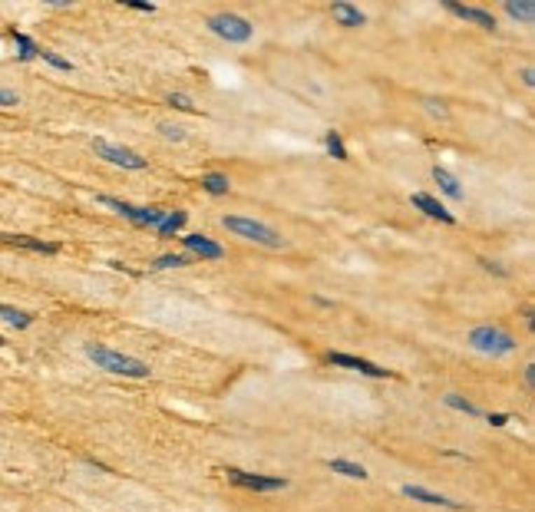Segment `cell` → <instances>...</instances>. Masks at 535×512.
I'll list each match as a JSON object with an SVG mask.
<instances>
[{
    "instance_id": "4",
    "label": "cell",
    "mask_w": 535,
    "mask_h": 512,
    "mask_svg": "<svg viewBox=\"0 0 535 512\" xmlns=\"http://www.w3.org/2000/svg\"><path fill=\"white\" fill-rule=\"evenodd\" d=\"M466 344L479 354H489V357H506L512 350L519 347V340L512 338L509 331H502V327H492V324H482V327H473L469 334H466Z\"/></svg>"
},
{
    "instance_id": "11",
    "label": "cell",
    "mask_w": 535,
    "mask_h": 512,
    "mask_svg": "<svg viewBox=\"0 0 535 512\" xmlns=\"http://www.w3.org/2000/svg\"><path fill=\"white\" fill-rule=\"evenodd\" d=\"M407 499L413 502H423V506H440V509H463V502H456L450 499V496H440V492H433V489H423V486H413V483H407V486L400 489Z\"/></svg>"
},
{
    "instance_id": "18",
    "label": "cell",
    "mask_w": 535,
    "mask_h": 512,
    "mask_svg": "<svg viewBox=\"0 0 535 512\" xmlns=\"http://www.w3.org/2000/svg\"><path fill=\"white\" fill-rule=\"evenodd\" d=\"M188 221V212L182 209H172V212H165V219L155 225V232L159 235H175V232H182V225Z\"/></svg>"
},
{
    "instance_id": "28",
    "label": "cell",
    "mask_w": 535,
    "mask_h": 512,
    "mask_svg": "<svg viewBox=\"0 0 535 512\" xmlns=\"http://www.w3.org/2000/svg\"><path fill=\"white\" fill-rule=\"evenodd\" d=\"M126 7L139 13H155V4H146V0H126Z\"/></svg>"
},
{
    "instance_id": "2",
    "label": "cell",
    "mask_w": 535,
    "mask_h": 512,
    "mask_svg": "<svg viewBox=\"0 0 535 512\" xmlns=\"http://www.w3.org/2000/svg\"><path fill=\"white\" fill-rule=\"evenodd\" d=\"M221 228L232 232L235 238H242V242L258 244V248H271V251L288 248V238L278 228H271V225H265V221H258V219H248V215H225L221 219Z\"/></svg>"
},
{
    "instance_id": "21",
    "label": "cell",
    "mask_w": 535,
    "mask_h": 512,
    "mask_svg": "<svg viewBox=\"0 0 535 512\" xmlns=\"http://www.w3.org/2000/svg\"><path fill=\"white\" fill-rule=\"evenodd\" d=\"M11 36H13V43H17V57H20V60H34L36 53H40V47H36V43H34V40H30L27 34L13 30Z\"/></svg>"
},
{
    "instance_id": "34",
    "label": "cell",
    "mask_w": 535,
    "mask_h": 512,
    "mask_svg": "<svg viewBox=\"0 0 535 512\" xmlns=\"http://www.w3.org/2000/svg\"><path fill=\"white\" fill-rule=\"evenodd\" d=\"M4 344H7V340H4V338H0V347H4Z\"/></svg>"
},
{
    "instance_id": "7",
    "label": "cell",
    "mask_w": 535,
    "mask_h": 512,
    "mask_svg": "<svg viewBox=\"0 0 535 512\" xmlns=\"http://www.w3.org/2000/svg\"><path fill=\"white\" fill-rule=\"evenodd\" d=\"M327 364H334V367H347V371H357L363 377H377V380H384V377H394V373L380 367V364L373 361H363V357H354V354H344V350H327L324 354Z\"/></svg>"
},
{
    "instance_id": "27",
    "label": "cell",
    "mask_w": 535,
    "mask_h": 512,
    "mask_svg": "<svg viewBox=\"0 0 535 512\" xmlns=\"http://www.w3.org/2000/svg\"><path fill=\"white\" fill-rule=\"evenodd\" d=\"M423 106H426V113H430V116L446 119V106H443L440 99H423Z\"/></svg>"
},
{
    "instance_id": "25",
    "label": "cell",
    "mask_w": 535,
    "mask_h": 512,
    "mask_svg": "<svg viewBox=\"0 0 535 512\" xmlns=\"http://www.w3.org/2000/svg\"><path fill=\"white\" fill-rule=\"evenodd\" d=\"M159 136L162 139H169V142H186V129L182 126H175V123H159Z\"/></svg>"
},
{
    "instance_id": "24",
    "label": "cell",
    "mask_w": 535,
    "mask_h": 512,
    "mask_svg": "<svg viewBox=\"0 0 535 512\" xmlns=\"http://www.w3.org/2000/svg\"><path fill=\"white\" fill-rule=\"evenodd\" d=\"M36 57L43 60V63H50L53 70H63V73H70V70H73L70 60H63L60 53H53V50H43V47H40V53H36Z\"/></svg>"
},
{
    "instance_id": "22",
    "label": "cell",
    "mask_w": 535,
    "mask_h": 512,
    "mask_svg": "<svg viewBox=\"0 0 535 512\" xmlns=\"http://www.w3.org/2000/svg\"><path fill=\"white\" fill-rule=\"evenodd\" d=\"M443 403H446V407H453V410H459V413H466V417H479L476 403H469V400H466V396H459V394H446V396H443Z\"/></svg>"
},
{
    "instance_id": "23",
    "label": "cell",
    "mask_w": 535,
    "mask_h": 512,
    "mask_svg": "<svg viewBox=\"0 0 535 512\" xmlns=\"http://www.w3.org/2000/svg\"><path fill=\"white\" fill-rule=\"evenodd\" d=\"M186 265H192V258H188V255H159L155 261H152V268H159V271H165V268H186Z\"/></svg>"
},
{
    "instance_id": "9",
    "label": "cell",
    "mask_w": 535,
    "mask_h": 512,
    "mask_svg": "<svg viewBox=\"0 0 535 512\" xmlns=\"http://www.w3.org/2000/svg\"><path fill=\"white\" fill-rule=\"evenodd\" d=\"M410 205H413V209H417V212H423L426 219L443 221V225H453V221H456V215H453V212L446 209V205H443L440 198L426 195V192H413V195H410Z\"/></svg>"
},
{
    "instance_id": "1",
    "label": "cell",
    "mask_w": 535,
    "mask_h": 512,
    "mask_svg": "<svg viewBox=\"0 0 535 512\" xmlns=\"http://www.w3.org/2000/svg\"><path fill=\"white\" fill-rule=\"evenodd\" d=\"M86 357L106 373H116V377H129V380H146L149 377V364L132 357V354H123V350H113L106 344H86Z\"/></svg>"
},
{
    "instance_id": "33",
    "label": "cell",
    "mask_w": 535,
    "mask_h": 512,
    "mask_svg": "<svg viewBox=\"0 0 535 512\" xmlns=\"http://www.w3.org/2000/svg\"><path fill=\"white\" fill-rule=\"evenodd\" d=\"M525 387H535V364L525 367Z\"/></svg>"
},
{
    "instance_id": "15",
    "label": "cell",
    "mask_w": 535,
    "mask_h": 512,
    "mask_svg": "<svg viewBox=\"0 0 535 512\" xmlns=\"http://www.w3.org/2000/svg\"><path fill=\"white\" fill-rule=\"evenodd\" d=\"M502 11H506V17H512L515 24H535V4L532 0H506L502 4Z\"/></svg>"
},
{
    "instance_id": "19",
    "label": "cell",
    "mask_w": 535,
    "mask_h": 512,
    "mask_svg": "<svg viewBox=\"0 0 535 512\" xmlns=\"http://www.w3.org/2000/svg\"><path fill=\"white\" fill-rule=\"evenodd\" d=\"M0 317L11 327H17V331H27V327L34 324V314H27L20 307H11V304H0Z\"/></svg>"
},
{
    "instance_id": "16",
    "label": "cell",
    "mask_w": 535,
    "mask_h": 512,
    "mask_svg": "<svg viewBox=\"0 0 535 512\" xmlns=\"http://www.w3.org/2000/svg\"><path fill=\"white\" fill-rule=\"evenodd\" d=\"M202 188H205V192H209V195H228V192H232V179H228V175L225 172H205L202 175Z\"/></svg>"
},
{
    "instance_id": "10",
    "label": "cell",
    "mask_w": 535,
    "mask_h": 512,
    "mask_svg": "<svg viewBox=\"0 0 535 512\" xmlns=\"http://www.w3.org/2000/svg\"><path fill=\"white\" fill-rule=\"evenodd\" d=\"M443 7L453 13V17L466 20V24H476L479 30H496V17L489 11H482V7H466V4H456V0H446Z\"/></svg>"
},
{
    "instance_id": "12",
    "label": "cell",
    "mask_w": 535,
    "mask_h": 512,
    "mask_svg": "<svg viewBox=\"0 0 535 512\" xmlns=\"http://www.w3.org/2000/svg\"><path fill=\"white\" fill-rule=\"evenodd\" d=\"M331 17H334L340 27H347V30L367 27V13H363L361 7H354V4H347V0H334V4H331Z\"/></svg>"
},
{
    "instance_id": "13",
    "label": "cell",
    "mask_w": 535,
    "mask_h": 512,
    "mask_svg": "<svg viewBox=\"0 0 535 512\" xmlns=\"http://www.w3.org/2000/svg\"><path fill=\"white\" fill-rule=\"evenodd\" d=\"M7 244H17V248H27V251H36V255H57L60 244L53 242H40V238H30V235H0Z\"/></svg>"
},
{
    "instance_id": "31",
    "label": "cell",
    "mask_w": 535,
    "mask_h": 512,
    "mask_svg": "<svg viewBox=\"0 0 535 512\" xmlns=\"http://www.w3.org/2000/svg\"><path fill=\"white\" fill-rule=\"evenodd\" d=\"M522 83L529 86V90L535 86V70H532V67H522Z\"/></svg>"
},
{
    "instance_id": "8",
    "label": "cell",
    "mask_w": 535,
    "mask_h": 512,
    "mask_svg": "<svg viewBox=\"0 0 535 512\" xmlns=\"http://www.w3.org/2000/svg\"><path fill=\"white\" fill-rule=\"evenodd\" d=\"M182 248L188 251V258H202V261H221L225 258V248L218 242H211L209 235H186Z\"/></svg>"
},
{
    "instance_id": "6",
    "label": "cell",
    "mask_w": 535,
    "mask_h": 512,
    "mask_svg": "<svg viewBox=\"0 0 535 512\" xmlns=\"http://www.w3.org/2000/svg\"><path fill=\"white\" fill-rule=\"evenodd\" d=\"M225 479L238 489H248V492H281L288 489V479L284 476H261V473H244V469H235L228 466L225 469Z\"/></svg>"
},
{
    "instance_id": "5",
    "label": "cell",
    "mask_w": 535,
    "mask_h": 512,
    "mask_svg": "<svg viewBox=\"0 0 535 512\" xmlns=\"http://www.w3.org/2000/svg\"><path fill=\"white\" fill-rule=\"evenodd\" d=\"M93 152L103 159V162L119 165V169H129V172H142V169L149 165L136 149L119 146V142H109V139H93Z\"/></svg>"
},
{
    "instance_id": "29",
    "label": "cell",
    "mask_w": 535,
    "mask_h": 512,
    "mask_svg": "<svg viewBox=\"0 0 535 512\" xmlns=\"http://www.w3.org/2000/svg\"><path fill=\"white\" fill-rule=\"evenodd\" d=\"M20 103V96L13 93V90H4V86H0V106H17Z\"/></svg>"
},
{
    "instance_id": "30",
    "label": "cell",
    "mask_w": 535,
    "mask_h": 512,
    "mask_svg": "<svg viewBox=\"0 0 535 512\" xmlns=\"http://www.w3.org/2000/svg\"><path fill=\"white\" fill-rule=\"evenodd\" d=\"M479 265H482V268H486V271H496L499 278H506V275H509V271H506V268H499V265H496V261H489V258H482Z\"/></svg>"
},
{
    "instance_id": "26",
    "label": "cell",
    "mask_w": 535,
    "mask_h": 512,
    "mask_svg": "<svg viewBox=\"0 0 535 512\" xmlns=\"http://www.w3.org/2000/svg\"><path fill=\"white\" fill-rule=\"evenodd\" d=\"M165 103L175 106V109H182V113H195V103H192V96H186V93H165Z\"/></svg>"
},
{
    "instance_id": "3",
    "label": "cell",
    "mask_w": 535,
    "mask_h": 512,
    "mask_svg": "<svg viewBox=\"0 0 535 512\" xmlns=\"http://www.w3.org/2000/svg\"><path fill=\"white\" fill-rule=\"evenodd\" d=\"M205 27H209L218 40L232 43V47H244V43H251V40H255V24H251V20H244L242 13H232V11L211 13L209 20H205Z\"/></svg>"
},
{
    "instance_id": "14",
    "label": "cell",
    "mask_w": 535,
    "mask_h": 512,
    "mask_svg": "<svg viewBox=\"0 0 535 512\" xmlns=\"http://www.w3.org/2000/svg\"><path fill=\"white\" fill-rule=\"evenodd\" d=\"M433 182L440 186L443 195H450L453 202H463V186H459V179H456L450 169H443V165H433Z\"/></svg>"
},
{
    "instance_id": "32",
    "label": "cell",
    "mask_w": 535,
    "mask_h": 512,
    "mask_svg": "<svg viewBox=\"0 0 535 512\" xmlns=\"http://www.w3.org/2000/svg\"><path fill=\"white\" fill-rule=\"evenodd\" d=\"M489 423H492V427H506L509 417H506V413H489Z\"/></svg>"
},
{
    "instance_id": "20",
    "label": "cell",
    "mask_w": 535,
    "mask_h": 512,
    "mask_svg": "<svg viewBox=\"0 0 535 512\" xmlns=\"http://www.w3.org/2000/svg\"><path fill=\"white\" fill-rule=\"evenodd\" d=\"M324 149L338 159V162H347L350 155H347V146H344V139H340V132L338 129H327L324 132Z\"/></svg>"
},
{
    "instance_id": "17",
    "label": "cell",
    "mask_w": 535,
    "mask_h": 512,
    "mask_svg": "<svg viewBox=\"0 0 535 512\" xmlns=\"http://www.w3.org/2000/svg\"><path fill=\"white\" fill-rule=\"evenodd\" d=\"M327 469L331 473H338V476H347V479H367V469L361 463H354V459H327Z\"/></svg>"
}]
</instances>
